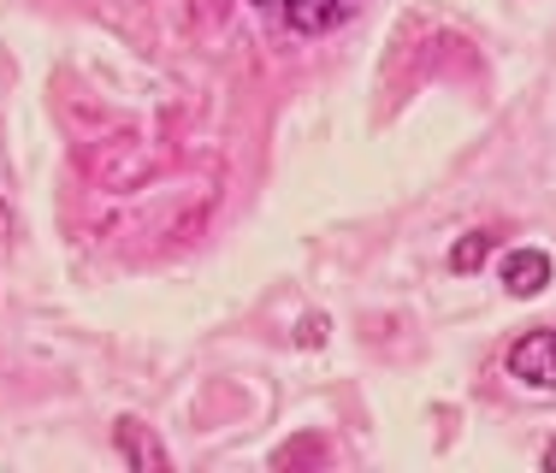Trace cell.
I'll return each mask as SVG.
<instances>
[{
    "instance_id": "277c9868",
    "label": "cell",
    "mask_w": 556,
    "mask_h": 473,
    "mask_svg": "<svg viewBox=\"0 0 556 473\" xmlns=\"http://www.w3.org/2000/svg\"><path fill=\"white\" fill-rule=\"evenodd\" d=\"M118 456H125V462H142V468H166V450L161 444L149 438V426H142V420H118Z\"/></svg>"
},
{
    "instance_id": "3957f363",
    "label": "cell",
    "mask_w": 556,
    "mask_h": 473,
    "mask_svg": "<svg viewBox=\"0 0 556 473\" xmlns=\"http://www.w3.org/2000/svg\"><path fill=\"white\" fill-rule=\"evenodd\" d=\"M362 7V0H278V12H285L290 30L302 36H320V30H338L350 12Z\"/></svg>"
},
{
    "instance_id": "6da1fadb",
    "label": "cell",
    "mask_w": 556,
    "mask_h": 473,
    "mask_svg": "<svg viewBox=\"0 0 556 473\" xmlns=\"http://www.w3.org/2000/svg\"><path fill=\"white\" fill-rule=\"evenodd\" d=\"M509 379L527 391H539V397H556V325H533L527 337H515Z\"/></svg>"
},
{
    "instance_id": "7a4b0ae2",
    "label": "cell",
    "mask_w": 556,
    "mask_h": 473,
    "mask_svg": "<svg viewBox=\"0 0 556 473\" xmlns=\"http://www.w3.org/2000/svg\"><path fill=\"white\" fill-rule=\"evenodd\" d=\"M497 272H503V291L509 296H539L551 284V255L545 248H509L497 260Z\"/></svg>"
},
{
    "instance_id": "5b68a950",
    "label": "cell",
    "mask_w": 556,
    "mask_h": 473,
    "mask_svg": "<svg viewBox=\"0 0 556 473\" xmlns=\"http://www.w3.org/2000/svg\"><path fill=\"white\" fill-rule=\"evenodd\" d=\"M485 248H492V237H485V231L462 237V243L450 248V267H456V272H473V267H480V260H485Z\"/></svg>"
},
{
    "instance_id": "8992f818",
    "label": "cell",
    "mask_w": 556,
    "mask_h": 473,
    "mask_svg": "<svg viewBox=\"0 0 556 473\" xmlns=\"http://www.w3.org/2000/svg\"><path fill=\"white\" fill-rule=\"evenodd\" d=\"M545 462H551V468H556V450H551V456H545Z\"/></svg>"
}]
</instances>
